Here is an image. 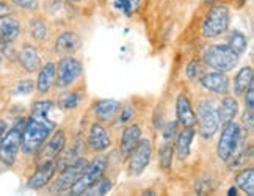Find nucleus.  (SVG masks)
<instances>
[{"label":"nucleus","mask_w":254,"mask_h":196,"mask_svg":"<svg viewBox=\"0 0 254 196\" xmlns=\"http://www.w3.org/2000/svg\"><path fill=\"white\" fill-rule=\"evenodd\" d=\"M0 65H2V54H0Z\"/></svg>","instance_id":"43"},{"label":"nucleus","mask_w":254,"mask_h":196,"mask_svg":"<svg viewBox=\"0 0 254 196\" xmlns=\"http://www.w3.org/2000/svg\"><path fill=\"white\" fill-rule=\"evenodd\" d=\"M55 171H57L55 160H49V162L40 163L38 170L32 174V178L28 179L27 187L32 189V190H40V189L46 187V185L52 181Z\"/></svg>","instance_id":"13"},{"label":"nucleus","mask_w":254,"mask_h":196,"mask_svg":"<svg viewBox=\"0 0 254 196\" xmlns=\"http://www.w3.org/2000/svg\"><path fill=\"white\" fill-rule=\"evenodd\" d=\"M239 55L232 51L229 44H213L204 52V62L218 72H229L239 63Z\"/></svg>","instance_id":"3"},{"label":"nucleus","mask_w":254,"mask_h":196,"mask_svg":"<svg viewBox=\"0 0 254 196\" xmlns=\"http://www.w3.org/2000/svg\"><path fill=\"white\" fill-rule=\"evenodd\" d=\"M193 136H194L193 127H184V131L178 135V140H176V152H178L179 160H185L189 157Z\"/></svg>","instance_id":"24"},{"label":"nucleus","mask_w":254,"mask_h":196,"mask_svg":"<svg viewBox=\"0 0 254 196\" xmlns=\"http://www.w3.org/2000/svg\"><path fill=\"white\" fill-rule=\"evenodd\" d=\"M138 3H140V0H115L113 5L116 9H120V11H123L127 16H130L136 9V6H138Z\"/></svg>","instance_id":"32"},{"label":"nucleus","mask_w":254,"mask_h":196,"mask_svg":"<svg viewBox=\"0 0 254 196\" xmlns=\"http://www.w3.org/2000/svg\"><path fill=\"white\" fill-rule=\"evenodd\" d=\"M173 157H174V148L173 143H167L163 141L162 148L159 151V165L163 171H168L173 165Z\"/></svg>","instance_id":"29"},{"label":"nucleus","mask_w":254,"mask_h":196,"mask_svg":"<svg viewBox=\"0 0 254 196\" xmlns=\"http://www.w3.org/2000/svg\"><path fill=\"white\" fill-rule=\"evenodd\" d=\"M242 129L236 121H231L221 127V135L217 146V155L223 162H229L232 154L239 149Z\"/></svg>","instance_id":"6"},{"label":"nucleus","mask_w":254,"mask_h":196,"mask_svg":"<svg viewBox=\"0 0 254 196\" xmlns=\"http://www.w3.org/2000/svg\"><path fill=\"white\" fill-rule=\"evenodd\" d=\"M154 127H155V129H162V127H163V110H162V107H160V113H159V110H155Z\"/></svg>","instance_id":"40"},{"label":"nucleus","mask_w":254,"mask_h":196,"mask_svg":"<svg viewBox=\"0 0 254 196\" xmlns=\"http://www.w3.org/2000/svg\"><path fill=\"white\" fill-rule=\"evenodd\" d=\"M33 90H35V82L33 80H21V82H17L16 86H14V94L25 96V94H30Z\"/></svg>","instance_id":"35"},{"label":"nucleus","mask_w":254,"mask_h":196,"mask_svg":"<svg viewBox=\"0 0 254 196\" xmlns=\"http://www.w3.org/2000/svg\"><path fill=\"white\" fill-rule=\"evenodd\" d=\"M64 146H66V136L63 131H58L55 132L49 141L46 144H43L40 149V159H38V163H43V162H49V160H55L58 155H60L62 151H64Z\"/></svg>","instance_id":"11"},{"label":"nucleus","mask_w":254,"mask_h":196,"mask_svg":"<svg viewBox=\"0 0 254 196\" xmlns=\"http://www.w3.org/2000/svg\"><path fill=\"white\" fill-rule=\"evenodd\" d=\"M243 123H245V126H248V131L253 132V124H254L253 110H247L245 113H243Z\"/></svg>","instance_id":"39"},{"label":"nucleus","mask_w":254,"mask_h":196,"mask_svg":"<svg viewBox=\"0 0 254 196\" xmlns=\"http://www.w3.org/2000/svg\"><path fill=\"white\" fill-rule=\"evenodd\" d=\"M8 14H11V8H9L8 3L0 2V17H2V16H8Z\"/></svg>","instance_id":"41"},{"label":"nucleus","mask_w":254,"mask_h":196,"mask_svg":"<svg viewBox=\"0 0 254 196\" xmlns=\"http://www.w3.org/2000/svg\"><path fill=\"white\" fill-rule=\"evenodd\" d=\"M236 184L240 190H243L247 195H254V170L245 168L236 176Z\"/></svg>","instance_id":"26"},{"label":"nucleus","mask_w":254,"mask_h":196,"mask_svg":"<svg viewBox=\"0 0 254 196\" xmlns=\"http://www.w3.org/2000/svg\"><path fill=\"white\" fill-rule=\"evenodd\" d=\"M196 121L199 126V133L202 138H212V136L220 129V120H218V105L212 99H202L198 104L196 112Z\"/></svg>","instance_id":"4"},{"label":"nucleus","mask_w":254,"mask_h":196,"mask_svg":"<svg viewBox=\"0 0 254 196\" xmlns=\"http://www.w3.org/2000/svg\"><path fill=\"white\" fill-rule=\"evenodd\" d=\"M83 72L82 63L74 57L66 55L63 57L57 65L55 71V85L58 88H67L71 86L77 78H79Z\"/></svg>","instance_id":"8"},{"label":"nucleus","mask_w":254,"mask_h":196,"mask_svg":"<svg viewBox=\"0 0 254 196\" xmlns=\"http://www.w3.org/2000/svg\"><path fill=\"white\" fill-rule=\"evenodd\" d=\"M69 2H77V0H69Z\"/></svg>","instance_id":"44"},{"label":"nucleus","mask_w":254,"mask_h":196,"mask_svg":"<svg viewBox=\"0 0 254 196\" xmlns=\"http://www.w3.org/2000/svg\"><path fill=\"white\" fill-rule=\"evenodd\" d=\"M228 195H229V196H236V195H237V189H236V187H231V189L228 190Z\"/></svg>","instance_id":"42"},{"label":"nucleus","mask_w":254,"mask_h":196,"mask_svg":"<svg viewBox=\"0 0 254 196\" xmlns=\"http://www.w3.org/2000/svg\"><path fill=\"white\" fill-rule=\"evenodd\" d=\"M176 116H178V123L182 127H193L196 124V113H194L185 93L178 94V99H176Z\"/></svg>","instance_id":"14"},{"label":"nucleus","mask_w":254,"mask_h":196,"mask_svg":"<svg viewBox=\"0 0 254 196\" xmlns=\"http://www.w3.org/2000/svg\"><path fill=\"white\" fill-rule=\"evenodd\" d=\"M107 165H109V159H107L105 155L96 157L91 163H88V166L85 168L83 174L79 178V181L69 189L71 195H83L85 190H88L97 179L102 178L107 170Z\"/></svg>","instance_id":"7"},{"label":"nucleus","mask_w":254,"mask_h":196,"mask_svg":"<svg viewBox=\"0 0 254 196\" xmlns=\"http://www.w3.org/2000/svg\"><path fill=\"white\" fill-rule=\"evenodd\" d=\"M121 110V104L113 99H102L94 104V115L99 121H110Z\"/></svg>","instance_id":"21"},{"label":"nucleus","mask_w":254,"mask_h":196,"mask_svg":"<svg viewBox=\"0 0 254 196\" xmlns=\"http://www.w3.org/2000/svg\"><path fill=\"white\" fill-rule=\"evenodd\" d=\"M113 187V184L110 179H105V178H101V179H97L90 189L85 190L83 195H107Z\"/></svg>","instance_id":"31"},{"label":"nucleus","mask_w":254,"mask_h":196,"mask_svg":"<svg viewBox=\"0 0 254 196\" xmlns=\"http://www.w3.org/2000/svg\"><path fill=\"white\" fill-rule=\"evenodd\" d=\"M11 2L19 8L28 9V11H36L40 8V2L38 0H11Z\"/></svg>","instance_id":"37"},{"label":"nucleus","mask_w":254,"mask_h":196,"mask_svg":"<svg viewBox=\"0 0 254 196\" xmlns=\"http://www.w3.org/2000/svg\"><path fill=\"white\" fill-rule=\"evenodd\" d=\"M54 102L51 101H38L35 102L32 115L27 120L24 132H22V143L21 149L25 154L38 152V149L46 143V140L55 131L57 123L52 120Z\"/></svg>","instance_id":"1"},{"label":"nucleus","mask_w":254,"mask_h":196,"mask_svg":"<svg viewBox=\"0 0 254 196\" xmlns=\"http://www.w3.org/2000/svg\"><path fill=\"white\" fill-rule=\"evenodd\" d=\"M251 82H254L253 67L245 66V67H242V69H239V72L234 77V93H236V96H242L245 93V90L250 86Z\"/></svg>","instance_id":"25"},{"label":"nucleus","mask_w":254,"mask_h":196,"mask_svg":"<svg viewBox=\"0 0 254 196\" xmlns=\"http://www.w3.org/2000/svg\"><path fill=\"white\" fill-rule=\"evenodd\" d=\"M228 44H229V47L232 49V51L240 57V55L245 54V51H247L248 39H247V36L243 35L242 32L234 30V32L229 33V43Z\"/></svg>","instance_id":"27"},{"label":"nucleus","mask_w":254,"mask_h":196,"mask_svg":"<svg viewBox=\"0 0 254 196\" xmlns=\"http://www.w3.org/2000/svg\"><path fill=\"white\" fill-rule=\"evenodd\" d=\"M118 121H116V126H124L126 123H129L133 115H135V109L132 105H124L121 107V110L118 112Z\"/></svg>","instance_id":"34"},{"label":"nucleus","mask_w":254,"mask_h":196,"mask_svg":"<svg viewBox=\"0 0 254 196\" xmlns=\"http://www.w3.org/2000/svg\"><path fill=\"white\" fill-rule=\"evenodd\" d=\"M185 74L190 78V80H198V77L201 75V65L196 60H191L187 65V69H185Z\"/></svg>","instance_id":"36"},{"label":"nucleus","mask_w":254,"mask_h":196,"mask_svg":"<svg viewBox=\"0 0 254 196\" xmlns=\"http://www.w3.org/2000/svg\"><path fill=\"white\" fill-rule=\"evenodd\" d=\"M201 85L204 90L212 91L215 94H228L229 91V78L224 72H207L201 78Z\"/></svg>","instance_id":"15"},{"label":"nucleus","mask_w":254,"mask_h":196,"mask_svg":"<svg viewBox=\"0 0 254 196\" xmlns=\"http://www.w3.org/2000/svg\"><path fill=\"white\" fill-rule=\"evenodd\" d=\"M245 104H247V110H254V82L250 83V86L245 90Z\"/></svg>","instance_id":"38"},{"label":"nucleus","mask_w":254,"mask_h":196,"mask_svg":"<svg viewBox=\"0 0 254 196\" xmlns=\"http://www.w3.org/2000/svg\"><path fill=\"white\" fill-rule=\"evenodd\" d=\"M82 39L79 35H75L74 32H63L55 41V52L60 54L62 57L72 55L80 49Z\"/></svg>","instance_id":"17"},{"label":"nucleus","mask_w":254,"mask_h":196,"mask_svg":"<svg viewBox=\"0 0 254 196\" xmlns=\"http://www.w3.org/2000/svg\"><path fill=\"white\" fill-rule=\"evenodd\" d=\"M88 166V162L83 159L80 160H77L75 163L69 165V166H66V168L62 170L60 176L55 179L54 185H52V190L54 192H64V190H69L72 185L79 181V178L83 174L85 168Z\"/></svg>","instance_id":"9"},{"label":"nucleus","mask_w":254,"mask_h":196,"mask_svg":"<svg viewBox=\"0 0 254 196\" xmlns=\"http://www.w3.org/2000/svg\"><path fill=\"white\" fill-rule=\"evenodd\" d=\"M239 113V102L231 96H226L218 105V120H220V127L226 126L228 123L234 121V118Z\"/></svg>","instance_id":"23"},{"label":"nucleus","mask_w":254,"mask_h":196,"mask_svg":"<svg viewBox=\"0 0 254 196\" xmlns=\"http://www.w3.org/2000/svg\"><path fill=\"white\" fill-rule=\"evenodd\" d=\"M83 157V141L79 138L72 146L71 149H67L66 152H60V155L55 159V165H57V170H63L66 166H69L72 163H75L77 160H80Z\"/></svg>","instance_id":"20"},{"label":"nucleus","mask_w":254,"mask_h":196,"mask_svg":"<svg viewBox=\"0 0 254 196\" xmlns=\"http://www.w3.org/2000/svg\"><path fill=\"white\" fill-rule=\"evenodd\" d=\"M21 35V22L14 16L8 14L0 17V39L13 43Z\"/></svg>","instance_id":"19"},{"label":"nucleus","mask_w":254,"mask_h":196,"mask_svg":"<svg viewBox=\"0 0 254 196\" xmlns=\"http://www.w3.org/2000/svg\"><path fill=\"white\" fill-rule=\"evenodd\" d=\"M88 146L94 152H104L112 146L110 133L105 127L99 123L91 124L90 131H88Z\"/></svg>","instance_id":"12"},{"label":"nucleus","mask_w":254,"mask_h":196,"mask_svg":"<svg viewBox=\"0 0 254 196\" xmlns=\"http://www.w3.org/2000/svg\"><path fill=\"white\" fill-rule=\"evenodd\" d=\"M17 58H19V63H21V66L27 72H36L41 67L40 52H38V49L33 44L25 43L21 47V51H19Z\"/></svg>","instance_id":"16"},{"label":"nucleus","mask_w":254,"mask_h":196,"mask_svg":"<svg viewBox=\"0 0 254 196\" xmlns=\"http://www.w3.org/2000/svg\"><path fill=\"white\" fill-rule=\"evenodd\" d=\"M40 75H38L36 80V90L41 94H46L49 90L52 88V85L55 83V71H57V65L49 62L46 63L43 67H40Z\"/></svg>","instance_id":"22"},{"label":"nucleus","mask_w":254,"mask_h":196,"mask_svg":"<svg viewBox=\"0 0 254 196\" xmlns=\"http://www.w3.org/2000/svg\"><path fill=\"white\" fill-rule=\"evenodd\" d=\"M152 157V144L148 138L140 140L138 144L135 146L133 151L129 155V170L130 174L138 176L144 171L146 166L149 165Z\"/></svg>","instance_id":"10"},{"label":"nucleus","mask_w":254,"mask_h":196,"mask_svg":"<svg viewBox=\"0 0 254 196\" xmlns=\"http://www.w3.org/2000/svg\"><path fill=\"white\" fill-rule=\"evenodd\" d=\"M25 123L27 120H24V118L17 120L11 129L6 131L2 138H0V160L8 166L14 165L17 154L21 151L22 132H24Z\"/></svg>","instance_id":"2"},{"label":"nucleus","mask_w":254,"mask_h":196,"mask_svg":"<svg viewBox=\"0 0 254 196\" xmlns=\"http://www.w3.org/2000/svg\"><path fill=\"white\" fill-rule=\"evenodd\" d=\"M140 140H141V127L138 124H129L124 129L121 136V144H120L121 154L124 157H129Z\"/></svg>","instance_id":"18"},{"label":"nucleus","mask_w":254,"mask_h":196,"mask_svg":"<svg viewBox=\"0 0 254 196\" xmlns=\"http://www.w3.org/2000/svg\"><path fill=\"white\" fill-rule=\"evenodd\" d=\"M30 35L36 41H44L49 35V27L47 24L43 21L41 17H36L30 21Z\"/></svg>","instance_id":"30"},{"label":"nucleus","mask_w":254,"mask_h":196,"mask_svg":"<svg viewBox=\"0 0 254 196\" xmlns=\"http://www.w3.org/2000/svg\"><path fill=\"white\" fill-rule=\"evenodd\" d=\"M229 27V9L224 5L213 6L207 13L202 24V36L213 39L221 36Z\"/></svg>","instance_id":"5"},{"label":"nucleus","mask_w":254,"mask_h":196,"mask_svg":"<svg viewBox=\"0 0 254 196\" xmlns=\"http://www.w3.org/2000/svg\"><path fill=\"white\" fill-rule=\"evenodd\" d=\"M178 127H179L178 121H170L165 124L163 126V141L173 143V140L178 136Z\"/></svg>","instance_id":"33"},{"label":"nucleus","mask_w":254,"mask_h":196,"mask_svg":"<svg viewBox=\"0 0 254 196\" xmlns=\"http://www.w3.org/2000/svg\"><path fill=\"white\" fill-rule=\"evenodd\" d=\"M82 101V96L79 91H71V93H63L60 97H58V107L62 110H72L75 107H79Z\"/></svg>","instance_id":"28"}]
</instances>
